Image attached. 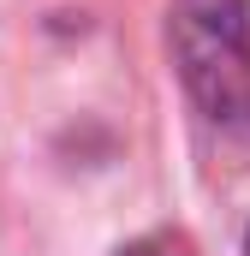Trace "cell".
Listing matches in <instances>:
<instances>
[{"instance_id":"6da1fadb","label":"cell","mask_w":250,"mask_h":256,"mask_svg":"<svg viewBox=\"0 0 250 256\" xmlns=\"http://www.w3.org/2000/svg\"><path fill=\"white\" fill-rule=\"evenodd\" d=\"M214 114L244 120V126H250V48L238 54V66H232V78H226V90H220V108H214Z\"/></svg>"}]
</instances>
